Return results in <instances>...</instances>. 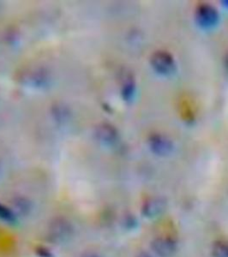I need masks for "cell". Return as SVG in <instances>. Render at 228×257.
Segmentation results:
<instances>
[{"instance_id": "6", "label": "cell", "mask_w": 228, "mask_h": 257, "mask_svg": "<svg viewBox=\"0 0 228 257\" xmlns=\"http://www.w3.org/2000/svg\"><path fill=\"white\" fill-rule=\"evenodd\" d=\"M213 257H228V241L217 240L212 246Z\"/></svg>"}, {"instance_id": "8", "label": "cell", "mask_w": 228, "mask_h": 257, "mask_svg": "<svg viewBox=\"0 0 228 257\" xmlns=\"http://www.w3.org/2000/svg\"><path fill=\"white\" fill-rule=\"evenodd\" d=\"M139 257H152L150 254H148V253H142V254L139 255Z\"/></svg>"}, {"instance_id": "1", "label": "cell", "mask_w": 228, "mask_h": 257, "mask_svg": "<svg viewBox=\"0 0 228 257\" xmlns=\"http://www.w3.org/2000/svg\"><path fill=\"white\" fill-rule=\"evenodd\" d=\"M150 64L155 72L161 76H171L177 70V64L173 56L166 51H157L153 53Z\"/></svg>"}, {"instance_id": "4", "label": "cell", "mask_w": 228, "mask_h": 257, "mask_svg": "<svg viewBox=\"0 0 228 257\" xmlns=\"http://www.w3.org/2000/svg\"><path fill=\"white\" fill-rule=\"evenodd\" d=\"M149 145L152 153L158 156H167L173 150V142L163 135H152L149 138Z\"/></svg>"}, {"instance_id": "9", "label": "cell", "mask_w": 228, "mask_h": 257, "mask_svg": "<svg viewBox=\"0 0 228 257\" xmlns=\"http://www.w3.org/2000/svg\"><path fill=\"white\" fill-rule=\"evenodd\" d=\"M223 5L226 7L228 9V0H226V1H223Z\"/></svg>"}, {"instance_id": "2", "label": "cell", "mask_w": 228, "mask_h": 257, "mask_svg": "<svg viewBox=\"0 0 228 257\" xmlns=\"http://www.w3.org/2000/svg\"><path fill=\"white\" fill-rule=\"evenodd\" d=\"M196 23L200 28L208 30L219 23V12L213 6L207 4L200 5L196 8L195 14Z\"/></svg>"}, {"instance_id": "3", "label": "cell", "mask_w": 228, "mask_h": 257, "mask_svg": "<svg viewBox=\"0 0 228 257\" xmlns=\"http://www.w3.org/2000/svg\"><path fill=\"white\" fill-rule=\"evenodd\" d=\"M151 248L159 257H171L175 254L178 246L171 237H159L151 242Z\"/></svg>"}, {"instance_id": "5", "label": "cell", "mask_w": 228, "mask_h": 257, "mask_svg": "<svg viewBox=\"0 0 228 257\" xmlns=\"http://www.w3.org/2000/svg\"><path fill=\"white\" fill-rule=\"evenodd\" d=\"M167 209V202L161 197H150L143 205V214L149 219L160 216Z\"/></svg>"}, {"instance_id": "7", "label": "cell", "mask_w": 228, "mask_h": 257, "mask_svg": "<svg viewBox=\"0 0 228 257\" xmlns=\"http://www.w3.org/2000/svg\"><path fill=\"white\" fill-rule=\"evenodd\" d=\"M135 92H136V83L135 80L132 76H129L126 78V81L124 83L123 90H122V94H123L125 100H132L134 97Z\"/></svg>"}, {"instance_id": "10", "label": "cell", "mask_w": 228, "mask_h": 257, "mask_svg": "<svg viewBox=\"0 0 228 257\" xmlns=\"http://www.w3.org/2000/svg\"><path fill=\"white\" fill-rule=\"evenodd\" d=\"M225 65H226V67L228 69V53L227 55H226V58H225Z\"/></svg>"}]
</instances>
